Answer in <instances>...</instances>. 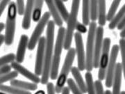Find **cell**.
<instances>
[{"label": "cell", "instance_id": "obj_12", "mask_svg": "<svg viewBox=\"0 0 125 94\" xmlns=\"http://www.w3.org/2000/svg\"><path fill=\"white\" fill-rule=\"evenodd\" d=\"M46 47V38L42 36L38 41V45L36 54V64H35V74L38 76L42 75L43 70V64L45 59V52Z\"/></svg>", "mask_w": 125, "mask_h": 94}, {"label": "cell", "instance_id": "obj_30", "mask_svg": "<svg viewBox=\"0 0 125 94\" xmlns=\"http://www.w3.org/2000/svg\"><path fill=\"white\" fill-rule=\"evenodd\" d=\"M120 48L121 57H122V66L123 70V74L125 80V38L120 40Z\"/></svg>", "mask_w": 125, "mask_h": 94}, {"label": "cell", "instance_id": "obj_42", "mask_svg": "<svg viewBox=\"0 0 125 94\" xmlns=\"http://www.w3.org/2000/svg\"><path fill=\"white\" fill-rule=\"evenodd\" d=\"M120 36L122 38H125V27H124V29L121 31Z\"/></svg>", "mask_w": 125, "mask_h": 94}, {"label": "cell", "instance_id": "obj_28", "mask_svg": "<svg viewBox=\"0 0 125 94\" xmlns=\"http://www.w3.org/2000/svg\"><path fill=\"white\" fill-rule=\"evenodd\" d=\"M98 19V0H90V20L95 22Z\"/></svg>", "mask_w": 125, "mask_h": 94}, {"label": "cell", "instance_id": "obj_38", "mask_svg": "<svg viewBox=\"0 0 125 94\" xmlns=\"http://www.w3.org/2000/svg\"><path fill=\"white\" fill-rule=\"evenodd\" d=\"M47 94H55V86L52 82H48L47 84Z\"/></svg>", "mask_w": 125, "mask_h": 94}, {"label": "cell", "instance_id": "obj_45", "mask_svg": "<svg viewBox=\"0 0 125 94\" xmlns=\"http://www.w3.org/2000/svg\"><path fill=\"white\" fill-rule=\"evenodd\" d=\"M105 94H113V93H112L110 90H106V91H105Z\"/></svg>", "mask_w": 125, "mask_h": 94}, {"label": "cell", "instance_id": "obj_26", "mask_svg": "<svg viewBox=\"0 0 125 94\" xmlns=\"http://www.w3.org/2000/svg\"><path fill=\"white\" fill-rule=\"evenodd\" d=\"M85 84L87 87V93L88 94H96L95 86L94 83L93 75L90 72H87L85 74Z\"/></svg>", "mask_w": 125, "mask_h": 94}, {"label": "cell", "instance_id": "obj_6", "mask_svg": "<svg viewBox=\"0 0 125 94\" xmlns=\"http://www.w3.org/2000/svg\"><path fill=\"white\" fill-rule=\"evenodd\" d=\"M97 23L92 21L89 24V31L87 37L86 53H85V70L90 72L93 69V56L94 49V42L97 31Z\"/></svg>", "mask_w": 125, "mask_h": 94}, {"label": "cell", "instance_id": "obj_35", "mask_svg": "<svg viewBox=\"0 0 125 94\" xmlns=\"http://www.w3.org/2000/svg\"><path fill=\"white\" fill-rule=\"evenodd\" d=\"M13 68L11 66V65H4V66H1V68H0V75H4L5 74H7L10 72H11V69Z\"/></svg>", "mask_w": 125, "mask_h": 94}, {"label": "cell", "instance_id": "obj_5", "mask_svg": "<svg viewBox=\"0 0 125 94\" xmlns=\"http://www.w3.org/2000/svg\"><path fill=\"white\" fill-rule=\"evenodd\" d=\"M17 14H18L17 4L13 1H11L9 5L8 8L5 31V44L8 46L11 45L13 43L16 27Z\"/></svg>", "mask_w": 125, "mask_h": 94}, {"label": "cell", "instance_id": "obj_1", "mask_svg": "<svg viewBox=\"0 0 125 94\" xmlns=\"http://www.w3.org/2000/svg\"><path fill=\"white\" fill-rule=\"evenodd\" d=\"M55 23L54 20H49L47 24V33H46V47L45 52V59L43 64V70L41 77V84H47L48 83L52 63V54L54 49V29H55Z\"/></svg>", "mask_w": 125, "mask_h": 94}, {"label": "cell", "instance_id": "obj_7", "mask_svg": "<svg viewBox=\"0 0 125 94\" xmlns=\"http://www.w3.org/2000/svg\"><path fill=\"white\" fill-rule=\"evenodd\" d=\"M51 13L49 12H45L42 16V18L38 22V24L36 25V28L34 29L33 32L31 34V38L29 41L28 45V49L29 50H33L36 47L37 43L40 40V38L42 37L41 35L44 31L46 26H47V24L49 23V18H50Z\"/></svg>", "mask_w": 125, "mask_h": 94}, {"label": "cell", "instance_id": "obj_3", "mask_svg": "<svg viewBox=\"0 0 125 94\" xmlns=\"http://www.w3.org/2000/svg\"><path fill=\"white\" fill-rule=\"evenodd\" d=\"M81 0H72L71 10L69 14L67 22V29L65 31V37L64 40V49L68 50L71 48L72 38L74 35V31L76 29L77 24V16L79 10Z\"/></svg>", "mask_w": 125, "mask_h": 94}, {"label": "cell", "instance_id": "obj_10", "mask_svg": "<svg viewBox=\"0 0 125 94\" xmlns=\"http://www.w3.org/2000/svg\"><path fill=\"white\" fill-rule=\"evenodd\" d=\"M74 40L76 45V54L77 56V63H78V68L80 71H83L85 70V53L84 52V47H83V42L81 34L79 32L74 33Z\"/></svg>", "mask_w": 125, "mask_h": 94}, {"label": "cell", "instance_id": "obj_13", "mask_svg": "<svg viewBox=\"0 0 125 94\" xmlns=\"http://www.w3.org/2000/svg\"><path fill=\"white\" fill-rule=\"evenodd\" d=\"M11 66L15 70L18 72L19 74L22 75L26 78L29 79V80L32 81L33 83L38 84L41 82V79L36 74H33V72L29 71L26 68L22 66L20 63H19L17 61H13L11 63Z\"/></svg>", "mask_w": 125, "mask_h": 94}, {"label": "cell", "instance_id": "obj_11", "mask_svg": "<svg viewBox=\"0 0 125 94\" xmlns=\"http://www.w3.org/2000/svg\"><path fill=\"white\" fill-rule=\"evenodd\" d=\"M104 28L102 26H99L97 28L95 42H94V49L93 56V67L98 68L99 66L100 57L102 54L103 47V41H104Z\"/></svg>", "mask_w": 125, "mask_h": 94}, {"label": "cell", "instance_id": "obj_23", "mask_svg": "<svg viewBox=\"0 0 125 94\" xmlns=\"http://www.w3.org/2000/svg\"><path fill=\"white\" fill-rule=\"evenodd\" d=\"M0 90L1 91L8 94H31V92L28 91L27 90L21 89L13 86H10L4 84H1Z\"/></svg>", "mask_w": 125, "mask_h": 94}, {"label": "cell", "instance_id": "obj_16", "mask_svg": "<svg viewBox=\"0 0 125 94\" xmlns=\"http://www.w3.org/2000/svg\"><path fill=\"white\" fill-rule=\"evenodd\" d=\"M29 39L27 35L23 34L21 36L16 54V61L19 63H22L24 61L26 49L29 45Z\"/></svg>", "mask_w": 125, "mask_h": 94}, {"label": "cell", "instance_id": "obj_24", "mask_svg": "<svg viewBox=\"0 0 125 94\" xmlns=\"http://www.w3.org/2000/svg\"><path fill=\"white\" fill-rule=\"evenodd\" d=\"M43 1L44 0H36L35 2V6L33 11L32 15V20L35 23H38L41 19V14H42V9L43 6Z\"/></svg>", "mask_w": 125, "mask_h": 94}, {"label": "cell", "instance_id": "obj_40", "mask_svg": "<svg viewBox=\"0 0 125 94\" xmlns=\"http://www.w3.org/2000/svg\"><path fill=\"white\" fill-rule=\"evenodd\" d=\"M70 91H70V89L69 88V86H65L61 92L62 93L61 94H70Z\"/></svg>", "mask_w": 125, "mask_h": 94}, {"label": "cell", "instance_id": "obj_15", "mask_svg": "<svg viewBox=\"0 0 125 94\" xmlns=\"http://www.w3.org/2000/svg\"><path fill=\"white\" fill-rule=\"evenodd\" d=\"M122 66L120 63H117L116 65L115 71L114 73L113 81V94H121V84H122Z\"/></svg>", "mask_w": 125, "mask_h": 94}, {"label": "cell", "instance_id": "obj_18", "mask_svg": "<svg viewBox=\"0 0 125 94\" xmlns=\"http://www.w3.org/2000/svg\"><path fill=\"white\" fill-rule=\"evenodd\" d=\"M72 75H73L74 80L76 81V84L79 88V89L81 91V92L84 94L87 93V87H86V84H85L83 79L81 76V74L80 72V70L79 68L72 67L71 69Z\"/></svg>", "mask_w": 125, "mask_h": 94}, {"label": "cell", "instance_id": "obj_19", "mask_svg": "<svg viewBox=\"0 0 125 94\" xmlns=\"http://www.w3.org/2000/svg\"><path fill=\"white\" fill-rule=\"evenodd\" d=\"M10 84L13 86L23 90H27V91H36L38 89V85L36 83H33V82L30 83V82H23L21 80H18L15 79L10 81Z\"/></svg>", "mask_w": 125, "mask_h": 94}, {"label": "cell", "instance_id": "obj_21", "mask_svg": "<svg viewBox=\"0 0 125 94\" xmlns=\"http://www.w3.org/2000/svg\"><path fill=\"white\" fill-rule=\"evenodd\" d=\"M90 20V0H82V21L86 25H89Z\"/></svg>", "mask_w": 125, "mask_h": 94}, {"label": "cell", "instance_id": "obj_14", "mask_svg": "<svg viewBox=\"0 0 125 94\" xmlns=\"http://www.w3.org/2000/svg\"><path fill=\"white\" fill-rule=\"evenodd\" d=\"M36 0H27L25 6V11L24 14L22 27L24 29L27 30L31 27V21L32 20L33 11L35 6Z\"/></svg>", "mask_w": 125, "mask_h": 94}, {"label": "cell", "instance_id": "obj_20", "mask_svg": "<svg viewBox=\"0 0 125 94\" xmlns=\"http://www.w3.org/2000/svg\"><path fill=\"white\" fill-rule=\"evenodd\" d=\"M106 13V0H98V23L99 26H104L107 21Z\"/></svg>", "mask_w": 125, "mask_h": 94}, {"label": "cell", "instance_id": "obj_33", "mask_svg": "<svg viewBox=\"0 0 125 94\" xmlns=\"http://www.w3.org/2000/svg\"><path fill=\"white\" fill-rule=\"evenodd\" d=\"M17 1V7H18V13L20 15H24L25 11V6H24V0H16Z\"/></svg>", "mask_w": 125, "mask_h": 94}, {"label": "cell", "instance_id": "obj_27", "mask_svg": "<svg viewBox=\"0 0 125 94\" xmlns=\"http://www.w3.org/2000/svg\"><path fill=\"white\" fill-rule=\"evenodd\" d=\"M121 1L122 0H113V3L110 6V9L108 10V12L107 15H106L107 21L111 22L112 20L114 18V17L115 16L117 10L119 7V5L120 4Z\"/></svg>", "mask_w": 125, "mask_h": 94}, {"label": "cell", "instance_id": "obj_43", "mask_svg": "<svg viewBox=\"0 0 125 94\" xmlns=\"http://www.w3.org/2000/svg\"><path fill=\"white\" fill-rule=\"evenodd\" d=\"M5 28V24L3 23H0V32H1V31H3L4 29Z\"/></svg>", "mask_w": 125, "mask_h": 94}, {"label": "cell", "instance_id": "obj_2", "mask_svg": "<svg viewBox=\"0 0 125 94\" xmlns=\"http://www.w3.org/2000/svg\"><path fill=\"white\" fill-rule=\"evenodd\" d=\"M65 31L66 29L63 27H60L58 30V34L56 40V44L54 46V55L52 59V63L51 72H50V78L52 80H56L58 77V69L60 66L62 48H64Z\"/></svg>", "mask_w": 125, "mask_h": 94}, {"label": "cell", "instance_id": "obj_41", "mask_svg": "<svg viewBox=\"0 0 125 94\" xmlns=\"http://www.w3.org/2000/svg\"><path fill=\"white\" fill-rule=\"evenodd\" d=\"M5 40H6V38H5L4 35L1 34L0 35V46H1L3 45V43H5Z\"/></svg>", "mask_w": 125, "mask_h": 94}, {"label": "cell", "instance_id": "obj_48", "mask_svg": "<svg viewBox=\"0 0 125 94\" xmlns=\"http://www.w3.org/2000/svg\"><path fill=\"white\" fill-rule=\"evenodd\" d=\"M62 1H64V2H65V1H68V0H62Z\"/></svg>", "mask_w": 125, "mask_h": 94}, {"label": "cell", "instance_id": "obj_8", "mask_svg": "<svg viewBox=\"0 0 125 94\" xmlns=\"http://www.w3.org/2000/svg\"><path fill=\"white\" fill-rule=\"evenodd\" d=\"M111 39L109 38H106L103 41V47L102 54L100 57L99 66L98 79L99 80L103 81L106 78L107 67L109 62V51L111 47Z\"/></svg>", "mask_w": 125, "mask_h": 94}, {"label": "cell", "instance_id": "obj_4", "mask_svg": "<svg viewBox=\"0 0 125 94\" xmlns=\"http://www.w3.org/2000/svg\"><path fill=\"white\" fill-rule=\"evenodd\" d=\"M75 55H76V49L74 48L71 47L70 49L67 50V55L65 59L61 71L57 78V82L55 86V91L56 93L57 94L61 93L63 88L65 87V84L67 81V77L69 75V73L71 71L72 68V66L75 59Z\"/></svg>", "mask_w": 125, "mask_h": 94}, {"label": "cell", "instance_id": "obj_32", "mask_svg": "<svg viewBox=\"0 0 125 94\" xmlns=\"http://www.w3.org/2000/svg\"><path fill=\"white\" fill-rule=\"evenodd\" d=\"M67 85L69 86V88L70 89L71 92L73 94H83L81 91L79 89V88L78 87V86L76 84V82L73 80L72 78L67 79Z\"/></svg>", "mask_w": 125, "mask_h": 94}, {"label": "cell", "instance_id": "obj_46", "mask_svg": "<svg viewBox=\"0 0 125 94\" xmlns=\"http://www.w3.org/2000/svg\"><path fill=\"white\" fill-rule=\"evenodd\" d=\"M120 94H125V91H122Z\"/></svg>", "mask_w": 125, "mask_h": 94}, {"label": "cell", "instance_id": "obj_39", "mask_svg": "<svg viewBox=\"0 0 125 94\" xmlns=\"http://www.w3.org/2000/svg\"><path fill=\"white\" fill-rule=\"evenodd\" d=\"M125 27V16L123 18V19L121 20V22L119 23V24L117 25V29L118 30H122L124 29V27Z\"/></svg>", "mask_w": 125, "mask_h": 94}, {"label": "cell", "instance_id": "obj_37", "mask_svg": "<svg viewBox=\"0 0 125 94\" xmlns=\"http://www.w3.org/2000/svg\"><path fill=\"white\" fill-rule=\"evenodd\" d=\"M76 29L78 32H79L81 34H85L87 32V28L85 27L84 24H81L80 23H77L76 26Z\"/></svg>", "mask_w": 125, "mask_h": 94}, {"label": "cell", "instance_id": "obj_29", "mask_svg": "<svg viewBox=\"0 0 125 94\" xmlns=\"http://www.w3.org/2000/svg\"><path fill=\"white\" fill-rule=\"evenodd\" d=\"M18 74L19 73L16 70H14V71L10 72L7 74H5L4 75H1V78H0L1 84H3L4 83L6 82L15 80L16 77H18Z\"/></svg>", "mask_w": 125, "mask_h": 94}, {"label": "cell", "instance_id": "obj_17", "mask_svg": "<svg viewBox=\"0 0 125 94\" xmlns=\"http://www.w3.org/2000/svg\"><path fill=\"white\" fill-rule=\"evenodd\" d=\"M45 1L48 9H49V13H51V15L52 16L54 22L56 24V25H57L59 27H62V25L63 24V20H62V18H61V15L58 12L54 0H45Z\"/></svg>", "mask_w": 125, "mask_h": 94}, {"label": "cell", "instance_id": "obj_9", "mask_svg": "<svg viewBox=\"0 0 125 94\" xmlns=\"http://www.w3.org/2000/svg\"><path fill=\"white\" fill-rule=\"evenodd\" d=\"M120 50V45H113L111 49V54L110 55L109 62H108L106 75V81H105L106 86L108 88H111L113 86V77L116 68V60Z\"/></svg>", "mask_w": 125, "mask_h": 94}, {"label": "cell", "instance_id": "obj_25", "mask_svg": "<svg viewBox=\"0 0 125 94\" xmlns=\"http://www.w3.org/2000/svg\"><path fill=\"white\" fill-rule=\"evenodd\" d=\"M54 3L56 4V6L58 9V12L61 15V18L65 22H67L68 17H69V13L67 11V9L65 7V6L64 4V1L62 0H54Z\"/></svg>", "mask_w": 125, "mask_h": 94}, {"label": "cell", "instance_id": "obj_44", "mask_svg": "<svg viewBox=\"0 0 125 94\" xmlns=\"http://www.w3.org/2000/svg\"><path fill=\"white\" fill-rule=\"evenodd\" d=\"M35 94H45V92H44L43 91L40 90V91H38V92H36Z\"/></svg>", "mask_w": 125, "mask_h": 94}, {"label": "cell", "instance_id": "obj_31", "mask_svg": "<svg viewBox=\"0 0 125 94\" xmlns=\"http://www.w3.org/2000/svg\"><path fill=\"white\" fill-rule=\"evenodd\" d=\"M14 60H16V55L13 53H10L9 54H6L5 56H3L1 57V63L0 66H4L7 65L9 63L13 62Z\"/></svg>", "mask_w": 125, "mask_h": 94}, {"label": "cell", "instance_id": "obj_22", "mask_svg": "<svg viewBox=\"0 0 125 94\" xmlns=\"http://www.w3.org/2000/svg\"><path fill=\"white\" fill-rule=\"evenodd\" d=\"M125 16V4L124 6L121 8V9L119 11V12L115 15L114 18L108 24V28L111 30H113L115 27H117L119 23H120L121 20L123 19V18Z\"/></svg>", "mask_w": 125, "mask_h": 94}, {"label": "cell", "instance_id": "obj_36", "mask_svg": "<svg viewBox=\"0 0 125 94\" xmlns=\"http://www.w3.org/2000/svg\"><path fill=\"white\" fill-rule=\"evenodd\" d=\"M10 0H1V2H0V16L3 14L6 7L8 6V4H10Z\"/></svg>", "mask_w": 125, "mask_h": 94}, {"label": "cell", "instance_id": "obj_47", "mask_svg": "<svg viewBox=\"0 0 125 94\" xmlns=\"http://www.w3.org/2000/svg\"><path fill=\"white\" fill-rule=\"evenodd\" d=\"M0 94H6V93H4V92H2V91H1Z\"/></svg>", "mask_w": 125, "mask_h": 94}, {"label": "cell", "instance_id": "obj_34", "mask_svg": "<svg viewBox=\"0 0 125 94\" xmlns=\"http://www.w3.org/2000/svg\"><path fill=\"white\" fill-rule=\"evenodd\" d=\"M94 86H95V89H96V94H105V92L104 91V88H103L102 81H95L94 82Z\"/></svg>", "mask_w": 125, "mask_h": 94}]
</instances>
